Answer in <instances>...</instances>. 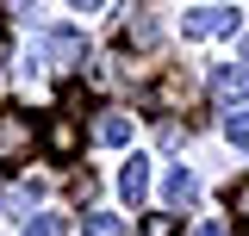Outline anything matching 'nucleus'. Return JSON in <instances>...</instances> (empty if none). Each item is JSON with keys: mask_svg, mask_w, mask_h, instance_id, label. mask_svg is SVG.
I'll return each mask as SVG.
<instances>
[{"mask_svg": "<svg viewBox=\"0 0 249 236\" xmlns=\"http://www.w3.org/2000/svg\"><path fill=\"white\" fill-rule=\"evenodd\" d=\"M93 137H100V143H131V112H124V106H106V112L93 118Z\"/></svg>", "mask_w": 249, "mask_h": 236, "instance_id": "nucleus-4", "label": "nucleus"}, {"mask_svg": "<svg viewBox=\"0 0 249 236\" xmlns=\"http://www.w3.org/2000/svg\"><path fill=\"white\" fill-rule=\"evenodd\" d=\"M162 199H168L175 211H181V205H193V199H199V180L187 174V168H168V180H162Z\"/></svg>", "mask_w": 249, "mask_h": 236, "instance_id": "nucleus-6", "label": "nucleus"}, {"mask_svg": "<svg viewBox=\"0 0 249 236\" xmlns=\"http://www.w3.org/2000/svg\"><path fill=\"white\" fill-rule=\"evenodd\" d=\"M31 143H37L31 112H0V162H25Z\"/></svg>", "mask_w": 249, "mask_h": 236, "instance_id": "nucleus-1", "label": "nucleus"}, {"mask_svg": "<svg viewBox=\"0 0 249 236\" xmlns=\"http://www.w3.org/2000/svg\"><path fill=\"white\" fill-rule=\"evenodd\" d=\"M187 37H224V31H237V13H224V6H199V13H187L181 19Z\"/></svg>", "mask_w": 249, "mask_h": 236, "instance_id": "nucleus-3", "label": "nucleus"}, {"mask_svg": "<svg viewBox=\"0 0 249 236\" xmlns=\"http://www.w3.org/2000/svg\"><path fill=\"white\" fill-rule=\"evenodd\" d=\"M193 236H224V224H218V218H206V224H193Z\"/></svg>", "mask_w": 249, "mask_h": 236, "instance_id": "nucleus-15", "label": "nucleus"}, {"mask_svg": "<svg viewBox=\"0 0 249 236\" xmlns=\"http://www.w3.org/2000/svg\"><path fill=\"white\" fill-rule=\"evenodd\" d=\"M37 199H44V180H19V186H13V211H25V218H31Z\"/></svg>", "mask_w": 249, "mask_h": 236, "instance_id": "nucleus-9", "label": "nucleus"}, {"mask_svg": "<svg viewBox=\"0 0 249 236\" xmlns=\"http://www.w3.org/2000/svg\"><path fill=\"white\" fill-rule=\"evenodd\" d=\"M137 236H175V218H168V211H156V218L137 224Z\"/></svg>", "mask_w": 249, "mask_h": 236, "instance_id": "nucleus-14", "label": "nucleus"}, {"mask_svg": "<svg viewBox=\"0 0 249 236\" xmlns=\"http://www.w3.org/2000/svg\"><path fill=\"white\" fill-rule=\"evenodd\" d=\"M224 137H231L237 149H249V112H231V118H224Z\"/></svg>", "mask_w": 249, "mask_h": 236, "instance_id": "nucleus-13", "label": "nucleus"}, {"mask_svg": "<svg viewBox=\"0 0 249 236\" xmlns=\"http://www.w3.org/2000/svg\"><path fill=\"white\" fill-rule=\"evenodd\" d=\"M25 236H69V224H62L56 211H44V218H31V224H25Z\"/></svg>", "mask_w": 249, "mask_h": 236, "instance_id": "nucleus-12", "label": "nucleus"}, {"mask_svg": "<svg viewBox=\"0 0 249 236\" xmlns=\"http://www.w3.org/2000/svg\"><path fill=\"white\" fill-rule=\"evenodd\" d=\"M69 6H81V13H93V6H100V0H69Z\"/></svg>", "mask_w": 249, "mask_h": 236, "instance_id": "nucleus-17", "label": "nucleus"}, {"mask_svg": "<svg viewBox=\"0 0 249 236\" xmlns=\"http://www.w3.org/2000/svg\"><path fill=\"white\" fill-rule=\"evenodd\" d=\"M212 93L224 100V106L249 100V68H218V75H212Z\"/></svg>", "mask_w": 249, "mask_h": 236, "instance_id": "nucleus-7", "label": "nucleus"}, {"mask_svg": "<svg viewBox=\"0 0 249 236\" xmlns=\"http://www.w3.org/2000/svg\"><path fill=\"white\" fill-rule=\"evenodd\" d=\"M50 149H56V155H75V124H69V118L50 124Z\"/></svg>", "mask_w": 249, "mask_h": 236, "instance_id": "nucleus-11", "label": "nucleus"}, {"mask_svg": "<svg viewBox=\"0 0 249 236\" xmlns=\"http://www.w3.org/2000/svg\"><path fill=\"white\" fill-rule=\"evenodd\" d=\"M119 193H124V205H137V199L150 193V162H137V155H131V162L119 168Z\"/></svg>", "mask_w": 249, "mask_h": 236, "instance_id": "nucleus-5", "label": "nucleus"}, {"mask_svg": "<svg viewBox=\"0 0 249 236\" xmlns=\"http://www.w3.org/2000/svg\"><path fill=\"white\" fill-rule=\"evenodd\" d=\"M44 44H50V62H56L62 75H75V68L88 62V37H81V31H69V25H56Z\"/></svg>", "mask_w": 249, "mask_h": 236, "instance_id": "nucleus-2", "label": "nucleus"}, {"mask_svg": "<svg viewBox=\"0 0 249 236\" xmlns=\"http://www.w3.org/2000/svg\"><path fill=\"white\" fill-rule=\"evenodd\" d=\"M81 236H119V218L112 211H88L81 218Z\"/></svg>", "mask_w": 249, "mask_h": 236, "instance_id": "nucleus-10", "label": "nucleus"}, {"mask_svg": "<svg viewBox=\"0 0 249 236\" xmlns=\"http://www.w3.org/2000/svg\"><path fill=\"white\" fill-rule=\"evenodd\" d=\"M237 218H243V224H249V180H243V186H237Z\"/></svg>", "mask_w": 249, "mask_h": 236, "instance_id": "nucleus-16", "label": "nucleus"}, {"mask_svg": "<svg viewBox=\"0 0 249 236\" xmlns=\"http://www.w3.org/2000/svg\"><path fill=\"white\" fill-rule=\"evenodd\" d=\"M119 37L124 44H156V19L143 13V6H131V13L119 19Z\"/></svg>", "mask_w": 249, "mask_h": 236, "instance_id": "nucleus-8", "label": "nucleus"}]
</instances>
